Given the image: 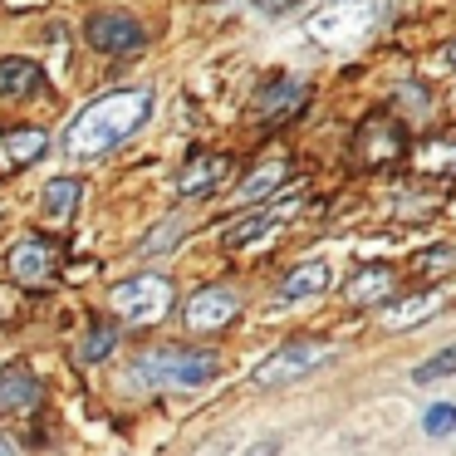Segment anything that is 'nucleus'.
Returning a JSON list of instances; mask_svg holds the SVG:
<instances>
[{"label": "nucleus", "instance_id": "nucleus-10", "mask_svg": "<svg viewBox=\"0 0 456 456\" xmlns=\"http://www.w3.org/2000/svg\"><path fill=\"white\" fill-rule=\"evenodd\" d=\"M50 270H54V250H50V240L25 236L20 246L11 250V275L20 280V285H45V280H50Z\"/></svg>", "mask_w": 456, "mask_h": 456}, {"label": "nucleus", "instance_id": "nucleus-24", "mask_svg": "<svg viewBox=\"0 0 456 456\" xmlns=\"http://www.w3.org/2000/svg\"><path fill=\"white\" fill-rule=\"evenodd\" d=\"M231 452H236V442H231V436H221L216 446H207V452H197V456H231Z\"/></svg>", "mask_w": 456, "mask_h": 456}, {"label": "nucleus", "instance_id": "nucleus-15", "mask_svg": "<svg viewBox=\"0 0 456 456\" xmlns=\"http://www.w3.org/2000/svg\"><path fill=\"white\" fill-rule=\"evenodd\" d=\"M446 289H427V295H412V299H403V305H393L383 314V324L387 329H412V324H427V314H436V309L446 305Z\"/></svg>", "mask_w": 456, "mask_h": 456}, {"label": "nucleus", "instance_id": "nucleus-18", "mask_svg": "<svg viewBox=\"0 0 456 456\" xmlns=\"http://www.w3.org/2000/svg\"><path fill=\"white\" fill-rule=\"evenodd\" d=\"M5 148H11L15 162H35L45 148H50V138H45L40 128H15V133H5Z\"/></svg>", "mask_w": 456, "mask_h": 456}, {"label": "nucleus", "instance_id": "nucleus-21", "mask_svg": "<svg viewBox=\"0 0 456 456\" xmlns=\"http://www.w3.org/2000/svg\"><path fill=\"white\" fill-rule=\"evenodd\" d=\"M422 432L427 436H446V432H456V403H432L422 412Z\"/></svg>", "mask_w": 456, "mask_h": 456}, {"label": "nucleus", "instance_id": "nucleus-1", "mask_svg": "<svg viewBox=\"0 0 456 456\" xmlns=\"http://www.w3.org/2000/svg\"><path fill=\"white\" fill-rule=\"evenodd\" d=\"M148 118H152L148 89H113L74 113L69 133H64V152L69 158H103V152L123 148Z\"/></svg>", "mask_w": 456, "mask_h": 456}, {"label": "nucleus", "instance_id": "nucleus-25", "mask_svg": "<svg viewBox=\"0 0 456 456\" xmlns=\"http://www.w3.org/2000/svg\"><path fill=\"white\" fill-rule=\"evenodd\" d=\"M0 456H15V446H11V442H5V436H0Z\"/></svg>", "mask_w": 456, "mask_h": 456}, {"label": "nucleus", "instance_id": "nucleus-14", "mask_svg": "<svg viewBox=\"0 0 456 456\" xmlns=\"http://www.w3.org/2000/svg\"><path fill=\"white\" fill-rule=\"evenodd\" d=\"M387 295H393V270H387V265H363L344 285L348 305H378V299H387Z\"/></svg>", "mask_w": 456, "mask_h": 456}, {"label": "nucleus", "instance_id": "nucleus-8", "mask_svg": "<svg viewBox=\"0 0 456 456\" xmlns=\"http://www.w3.org/2000/svg\"><path fill=\"white\" fill-rule=\"evenodd\" d=\"M236 309H240L236 289H226V285H201L197 295L187 299V324H191V329H221V324H231V319H236Z\"/></svg>", "mask_w": 456, "mask_h": 456}, {"label": "nucleus", "instance_id": "nucleus-9", "mask_svg": "<svg viewBox=\"0 0 456 456\" xmlns=\"http://www.w3.org/2000/svg\"><path fill=\"white\" fill-rule=\"evenodd\" d=\"M226 177H231V158H216V152H201V158H191L187 167H182L177 191H182V197H207V191H216Z\"/></svg>", "mask_w": 456, "mask_h": 456}, {"label": "nucleus", "instance_id": "nucleus-19", "mask_svg": "<svg viewBox=\"0 0 456 456\" xmlns=\"http://www.w3.org/2000/svg\"><path fill=\"white\" fill-rule=\"evenodd\" d=\"M452 373H456V344H446V348H436L427 363L412 368V383H442V378H452Z\"/></svg>", "mask_w": 456, "mask_h": 456}, {"label": "nucleus", "instance_id": "nucleus-20", "mask_svg": "<svg viewBox=\"0 0 456 456\" xmlns=\"http://www.w3.org/2000/svg\"><path fill=\"white\" fill-rule=\"evenodd\" d=\"M113 344H118V329H113V324H94L89 338H84V348H79V358H84V363H99V358L113 354Z\"/></svg>", "mask_w": 456, "mask_h": 456}, {"label": "nucleus", "instance_id": "nucleus-12", "mask_svg": "<svg viewBox=\"0 0 456 456\" xmlns=\"http://www.w3.org/2000/svg\"><path fill=\"white\" fill-rule=\"evenodd\" d=\"M329 260H305V265H295L285 275V285H280V299L285 305H299V299H314V295H324L329 289Z\"/></svg>", "mask_w": 456, "mask_h": 456}, {"label": "nucleus", "instance_id": "nucleus-6", "mask_svg": "<svg viewBox=\"0 0 456 456\" xmlns=\"http://www.w3.org/2000/svg\"><path fill=\"white\" fill-rule=\"evenodd\" d=\"M84 35H89V45L99 54H133V50H142V25L133 20V15H123V11L94 15V20L84 25Z\"/></svg>", "mask_w": 456, "mask_h": 456}, {"label": "nucleus", "instance_id": "nucleus-7", "mask_svg": "<svg viewBox=\"0 0 456 456\" xmlns=\"http://www.w3.org/2000/svg\"><path fill=\"white\" fill-rule=\"evenodd\" d=\"M309 99L305 79H295V74H275V79H265L256 89V99H250V109H256V118L275 123V118H289V113H299Z\"/></svg>", "mask_w": 456, "mask_h": 456}, {"label": "nucleus", "instance_id": "nucleus-17", "mask_svg": "<svg viewBox=\"0 0 456 456\" xmlns=\"http://www.w3.org/2000/svg\"><path fill=\"white\" fill-rule=\"evenodd\" d=\"M285 177H289V162H285V158H270L265 167H256V172H250V177L236 187V201H240V207H250V201L270 197V191H275Z\"/></svg>", "mask_w": 456, "mask_h": 456}, {"label": "nucleus", "instance_id": "nucleus-13", "mask_svg": "<svg viewBox=\"0 0 456 456\" xmlns=\"http://www.w3.org/2000/svg\"><path fill=\"white\" fill-rule=\"evenodd\" d=\"M40 84H45V69L35 60H25V54L0 60V99H30Z\"/></svg>", "mask_w": 456, "mask_h": 456}, {"label": "nucleus", "instance_id": "nucleus-26", "mask_svg": "<svg viewBox=\"0 0 456 456\" xmlns=\"http://www.w3.org/2000/svg\"><path fill=\"white\" fill-rule=\"evenodd\" d=\"M452 60H456V45H452Z\"/></svg>", "mask_w": 456, "mask_h": 456}, {"label": "nucleus", "instance_id": "nucleus-16", "mask_svg": "<svg viewBox=\"0 0 456 456\" xmlns=\"http://www.w3.org/2000/svg\"><path fill=\"white\" fill-rule=\"evenodd\" d=\"M79 197H84V187L74 177H54V182H45V191H40V211H45V221H69L74 211H79Z\"/></svg>", "mask_w": 456, "mask_h": 456}, {"label": "nucleus", "instance_id": "nucleus-23", "mask_svg": "<svg viewBox=\"0 0 456 456\" xmlns=\"http://www.w3.org/2000/svg\"><path fill=\"white\" fill-rule=\"evenodd\" d=\"M295 5H299V0H256V11H260V15H270V20H280V15H289Z\"/></svg>", "mask_w": 456, "mask_h": 456}, {"label": "nucleus", "instance_id": "nucleus-2", "mask_svg": "<svg viewBox=\"0 0 456 456\" xmlns=\"http://www.w3.org/2000/svg\"><path fill=\"white\" fill-rule=\"evenodd\" d=\"M221 378V358L207 348H152L128 368V383L142 387H207Z\"/></svg>", "mask_w": 456, "mask_h": 456}, {"label": "nucleus", "instance_id": "nucleus-11", "mask_svg": "<svg viewBox=\"0 0 456 456\" xmlns=\"http://www.w3.org/2000/svg\"><path fill=\"white\" fill-rule=\"evenodd\" d=\"M40 403V378L25 363L0 368V412H30Z\"/></svg>", "mask_w": 456, "mask_h": 456}, {"label": "nucleus", "instance_id": "nucleus-3", "mask_svg": "<svg viewBox=\"0 0 456 456\" xmlns=\"http://www.w3.org/2000/svg\"><path fill=\"white\" fill-rule=\"evenodd\" d=\"M329 354H334V348H329L324 338H289V344H280L270 358H260L256 373H250V383L256 387H289L305 373H314Z\"/></svg>", "mask_w": 456, "mask_h": 456}, {"label": "nucleus", "instance_id": "nucleus-4", "mask_svg": "<svg viewBox=\"0 0 456 456\" xmlns=\"http://www.w3.org/2000/svg\"><path fill=\"white\" fill-rule=\"evenodd\" d=\"M109 305L118 309L123 319H133V324H158V319L172 309V285H167L162 275L123 280V285H113Z\"/></svg>", "mask_w": 456, "mask_h": 456}, {"label": "nucleus", "instance_id": "nucleus-5", "mask_svg": "<svg viewBox=\"0 0 456 456\" xmlns=\"http://www.w3.org/2000/svg\"><path fill=\"white\" fill-rule=\"evenodd\" d=\"M299 197H305V191H295V187L280 191V197L270 201L265 211H250L246 221H236V226H231L226 236H221V246L246 250V246H260V240H270V236H275V231H280V226H285V221L299 211Z\"/></svg>", "mask_w": 456, "mask_h": 456}, {"label": "nucleus", "instance_id": "nucleus-22", "mask_svg": "<svg viewBox=\"0 0 456 456\" xmlns=\"http://www.w3.org/2000/svg\"><path fill=\"white\" fill-rule=\"evenodd\" d=\"M172 236H182V216H172V221H162L158 231H152L148 240H142V256H162V250L172 246Z\"/></svg>", "mask_w": 456, "mask_h": 456}]
</instances>
